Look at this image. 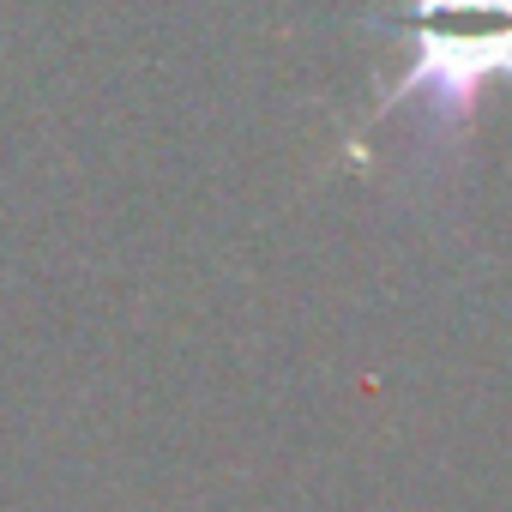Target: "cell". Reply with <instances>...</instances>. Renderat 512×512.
<instances>
[{
	"instance_id": "cell-1",
	"label": "cell",
	"mask_w": 512,
	"mask_h": 512,
	"mask_svg": "<svg viewBox=\"0 0 512 512\" xmlns=\"http://www.w3.org/2000/svg\"><path fill=\"white\" fill-rule=\"evenodd\" d=\"M356 31L398 37L404 49V67L380 85L362 127L410 115V169L446 175L476 133L482 97L512 85V0H398L392 13L356 19Z\"/></svg>"
}]
</instances>
